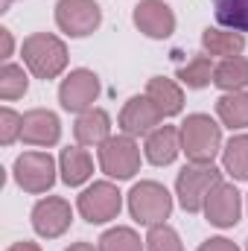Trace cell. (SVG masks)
<instances>
[{
  "label": "cell",
  "instance_id": "cell-1",
  "mask_svg": "<svg viewBox=\"0 0 248 251\" xmlns=\"http://www.w3.org/2000/svg\"><path fill=\"white\" fill-rule=\"evenodd\" d=\"M21 59L24 67L35 79H59L67 67V44L53 32H32L21 44Z\"/></svg>",
  "mask_w": 248,
  "mask_h": 251
},
{
  "label": "cell",
  "instance_id": "cell-2",
  "mask_svg": "<svg viewBox=\"0 0 248 251\" xmlns=\"http://www.w3.org/2000/svg\"><path fill=\"white\" fill-rule=\"evenodd\" d=\"M178 131L187 164H213L222 152V123H216L210 114H187Z\"/></svg>",
  "mask_w": 248,
  "mask_h": 251
},
{
  "label": "cell",
  "instance_id": "cell-3",
  "mask_svg": "<svg viewBox=\"0 0 248 251\" xmlns=\"http://www.w3.org/2000/svg\"><path fill=\"white\" fill-rule=\"evenodd\" d=\"M125 204H128L131 219L137 225H143V228L164 225L173 216V207H175L173 193L164 187L161 181H137L134 187L128 190Z\"/></svg>",
  "mask_w": 248,
  "mask_h": 251
},
{
  "label": "cell",
  "instance_id": "cell-4",
  "mask_svg": "<svg viewBox=\"0 0 248 251\" xmlns=\"http://www.w3.org/2000/svg\"><path fill=\"white\" fill-rule=\"evenodd\" d=\"M222 181V170L213 164H187L175 178V199L184 213H201L210 190Z\"/></svg>",
  "mask_w": 248,
  "mask_h": 251
},
{
  "label": "cell",
  "instance_id": "cell-5",
  "mask_svg": "<svg viewBox=\"0 0 248 251\" xmlns=\"http://www.w3.org/2000/svg\"><path fill=\"white\" fill-rule=\"evenodd\" d=\"M99 155V170L114 178V181H128L140 173V146L137 137L131 134H111L102 146H97Z\"/></svg>",
  "mask_w": 248,
  "mask_h": 251
},
{
  "label": "cell",
  "instance_id": "cell-6",
  "mask_svg": "<svg viewBox=\"0 0 248 251\" xmlns=\"http://www.w3.org/2000/svg\"><path fill=\"white\" fill-rule=\"evenodd\" d=\"M56 173H59V164H56V158L50 152H24L12 164L15 184L24 190V193H29V196L47 193V190L56 184V178H59Z\"/></svg>",
  "mask_w": 248,
  "mask_h": 251
},
{
  "label": "cell",
  "instance_id": "cell-7",
  "mask_svg": "<svg viewBox=\"0 0 248 251\" xmlns=\"http://www.w3.org/2000/svg\"><path fill=\"white\" fill-rule=\"evenodd\" d=\"M76 210L85 222L91 225H105L111 219L120 216L123 210V193L117 190L114 181H94L79 193L76 199Z\"/></svg>",
  "mask_w": 248,
  "mask_h": 251
},
{
  "label": "cell",
  "instance_id": "cell-8",
  "mask_svg": "<svg viewBox=\"0 0 248 251\" xmlns=\"http://www.w3.org/2000/svg\"><path fill=\"white\" fill-rule=\"evenodd\" d=\"M99 76L88 67H76L70 70L59 85V102L64 111L70 114H85L91 108H97L94 102L99 100Z\"/></svg>",
  "mask_w": 248,
  "mask_h": 251
},
{
  "label": "cell",
  "instance_id": "cell-9",
  "mask_svg": "<svg viewBox=\"0 0 248 251\" xmlns=\"http://www.w3.org/2000/svg\"><path fill=\"white\" fill-rule=\"evenodd\" d=\"M102 9L97 0H59L56 3V26L67 38H88L99 29Z\"/></svg>",
  "mask_w": 248,
  "mask_h": 251
},
{
  "label": "cell",
  "instance_id": "cell-10",
  "mask_svg": "<svg viewBox=\"0 0 248 251\" xmlns=\"http://www.w3.org/2000/svg\"><path fill=\"white\" fill-rule=\"evenodd\" d=\"M29 219H32V231L41 240H59L62 234H67V228L73 222V207L62 196H47V199L35 201Z\"/></svg>",
  "mask_w": 248,
  "mask_h": 251
},
{
  "label": "cell",
  "instance_id": "cell-11",
  "mask_svg": "<svg viewBox=\"0 0 248 251\" xmlns=\"http://www.w3.org/2000/svg\"><path fill=\"white\" fill-rule=\"evenodd\" d=\"M201 213L213 228H234L243 219V193L234 181H219L210 190Z\"/></svg>",
  "mask_w": 248,
  "mask_h": 251
},
{
  "label": "cell",
  "instance_id": "cell-12",
  "mask_svg": "<svg viewBox=\"0 0 248 251\" xmlns=\"http://www.w3.org/2000/svg\"><path fill=\"white\" fill-rule=\"evenodd\" d=\"M131 24L152 41H164L175 32V12L167 0H140L131 12Z\"/></svg>",
  "mask_w": 248,
  "mask_h": 251
},
{
  "label": "cell",
  "instance_id": "cell-13",
  "mask_svg": "<svg viewBox=\"0 0 248 251\" xmlns=\"http://www.w3.org/2000/svg\"><path fill=\"white\" fill-rule=\"evenodd\" d=\"M164 123V114L155 108V102L143 94V97H128L117 117V126L123 134H131V137H146L149 131H155L158 126Z\"/></svg>",
  "mask_w": 248,
  "mask_h": 251
},
{
  "label": "cell",
  "instance_id": "cell-14",
  "mask_svg": "<svg viewBox=\"0 0 248 251\" xmlns=\"http://www.w3.org/2000/svg\"><path fill=\"white\" fill-rule=\"evenodd\" d=\"M21 140L26 146H41L50 149L62 140V120L56 111L50 108H32L24 114V128H21Z\"/></svg>",
  "mask_w": 248,
  "mask_h": 251
},
{
  "label": "cell",
  "instance_id": "cell-15",
  "mask_svg": "<svg viewBox=\"0 0 248 251\" xmlns=\"http://www.w3.org/2000/svg\"><path fill=\"white\" fill-rule=\"evenodd\" d=\"M143 155H146V161L152 167H170V164H175V158L181 155V131L175 126L161 123L155 131L146 134Z\"/></svg>",
  "mask_w": 248,
  "mask_h": 251
},
{
  "label": "cell",
  "instance_id": "cell-16",
  "mask_svg": "<svg viewBox=\"0 0 248 251\" xmlns=\"http://www.w3.org/2000/svg\"><path fill=\"white\" fill-rule=\"evenodd\" d=\"M94 176V158L85 146H67L59 155V178L67 187H82Z\"/></svg>",
  "mask_w": 248,
  "mask_h": 251
},
{
  "label": "cell",
  "instance_id": "cell-17",
  "mask_svg": "<svg viewBox=\"0 0 248 251\" xmlns=\"http://www.w3.org/2000/svg\"><path fill=\"white\" fill-rule=\"evenodd\" d=\"M146 97L155 102V108L164 114V120L175 117L184 111V91L175 79H167V76H152L146 82Z\"/></svg>",
  "mask_w": 248,
  "mask_h": 251
},
{
  "label": "cell",
  "instance_id": "cell-18",
  "mask_svg": "<svg viewBox=\"0 0 248 251\" xmlns=\"http://www.w3.org/2000/svg\"><path fill=\"white\" fill-rule=\"evenodd\" d=\"M73 137L79 146H102L111 137V114L105 108H91L76 117Z\"/></svg>",
  "mask_w": 248,
  "mask_h": 251
},
{
  "label": "cell",
  "instance_id": "cell-19",
  "mask_svg": "<svg viewBox=\"0 0 248 251\" xmlns=\"http://www.w3.org/2000/svg\"><path fill=\"white\" fill-rule=\"evenodd\" d=\"M201 47L207 56L216 59H237L246 50V35L237 29H225V26H207L201 32Z\"/></svg>",
  "mask_w": 248,
  "mask_h": 251
},
{
  "label": "cell",
  "instance_id": "cell-20",
  "mask_svg": "<svg viewBox=\"0 0 248 251\" xmlns=\"http://www.w3.org/2000/svg\"><path fill=\"white\" fill-rule=\"evenodd\" d=\"M216 117L231 131L248 128V91H231L216 100Z\"/></svg>",
  "mask_w": 248,
  "mask_h": 251
},
{
  "label": "cell",
  "instance_id": "cell-21",
  "mask_svg": "<svg viewBox=\"0 0 248 251\" xmlns=\"http://www.w3.org/2000/svg\"><path fill=\"white\" fill-rule=\"evenodd\" d=\"M213 85L222 94L231 91H248V59L237 56V59H222L213 70Z\"/></svg>",
  "mask_w": 248,
  "mask_h": 251
},
{
  "label": "cell",
  "instance_id": "cell-22",
  "mask_svg": "<svg viewBox=\"0 0 248 251\" xmlns=\"http://www.w3.org/2000/svg\"><path fill=\"white\" fill-rule=\"evenodd\" d=\"M222 173H228L234 181L248 178V131L234 134L222 146Z\"/></svg>",
  "mask_w": 248,
  "mask_h": 251
},
{
  "label": "cell",
  "instance_id": "cell-23",
  "mask_svg": "<svg viewBox=\"0 0 248 251\" xmlns=\"http://www.w3.org/2000/svg\"><path fill=\"white\" fill-rule=\"evenodd\" d=\"M213 70H216V64L210 62V56L207 53H198V56H193L187 64L178 67L175 79L181 85H187L190 91H201V88H207L213 82Z\"/></svg>",
  "mask_w": 248,
  "mask_h": 251
},
{
  "label": "cell",
  "instance_id": "cell-24",
  "mask_svg": "<svg viewBox=\"0 0 248 251\" xmlns=\"http://www.w3.org/2000/svg\"><path fill=\"white\" fill-rule=\"evenodd\" d=\"M29 91V70L24 64L6 62L0 67V100L3 102H15Z\"/></svg>",
  "mask_w": 248,
  "mask_h": 251
},
{
  "label": "cell",
  "instance_id": "cell-25",
  "mask_svg": "<svg viewBox=\"0 0 248 251\" xmlns=\"http://www.w3.org/2000/svg\"><path fill=\"white\" fill-rule=\"evenodd\" d=\"M99 251H146V240H140V234L128 225H117L108 228L99 240H97Z\"/></svg>",
  "mask_w": 248,
  "mask_h": 251
},
{
  "label": "cell",
  "instance_id": "cell-26",
  "mask_svg": "<svg viewBox=\"0 0 248 251\" xmlns=\"http://www.w3.org/2000/svg\"><path fill=\"white\" fill-rule=\"evenodd\" d=\"M213 12L219 26L248 32V0H213Z\"/></svg>",
  "mask_w": 248,
  "mask_h": 251
},
{
  "label": "cell",
  "instance_id": "cell-27",
  "mask_svg": "<svg viewBox=\"0 0 248 251\" xmlns=\"http://www.w3.org/2000/svg\"><path fill=\"white\" fill-rule=\"evenodd\" d=\"M146 251H184V243L173 225H155L146 234Z\"/></svg>",
  "mask_w": 248,
  "mask_h": 251
},
{
  "label": "cell",
  "instance_id": "cell-28",
  "mask_svg": "<svg viewBox=\"0 0 248 251\" xmlns=\"http://www.w3.org/2000/svg\"><path fill=\"white\" fill-rule=\"evenodd\" d=\"M21 128H24V114H18L15 108H0V143L12 146L15 140H21Z\"/></svg>",
  "mask_w": 248,
  "mask_h": 251
},
{
  "label": "cell",
  "instance_id": "cell-29",
  "mask_svg": "<svg viewBox=\"0 0 248 251\" xmlns=\"http://www.w3.org/2000/svg\"><path fill=\"white\" fill-rule=\"evenodd\" d=\"M196 251H243V249L237 243H231L228 237H210V240H204Z\"/></svg>",
  "mask_w": 248,
  "mask_h": 251
},
{
  "label": "cell",
  "instance_id": "cell-30",
  "mask_svg": "<svg viewBox=\"0 0 248 251\" xmlns=\"http://www.w3.org/2000/svg\"><path fill=\"white\" fill-rule=\"evenodd\" d=\"M0 44H3V50H0V59H9V56H12V50H15V38H12V29L0 26Z\"/></svg>",
  "mask_w": 248,
  "mask_h": 251
},
{
  "label": "cell",
  "instance_id": "cell-31",
  "mask_svg": "<svg viewBox=\"0 0 248 251\" xmlns=\"http://www.w3.org/2000/svg\"><path fill=\"white\" fill-rule=\"evenodd\" d=\"M6 251H41L38 243H29V240H21V243H12Z\"/></svg>",
  "mask_w": 248,
  "mask_h": 251
},
{
  "label": "cell",
  "instance_id": "cell-32",
  "mask_svg": "<svg viewBox=\"0 0 248 251\" xmlns=\"http://www.w3.org/2000/svg\"><path fill=\"white\" fill-rule=\"evenodd\" d=\"M64 251H99V246H94V243H88V240H79V243H70Z\"/></svg>",
  "mask_w": 248,
  "mask_h": 251
},
{
  "label": "cell",
  "instance_id": "cell-33",
  "mask_svg": "<svg viewBox=\"0 0 248 251\" xmlns=\"http://www.w3.org/2000/svg\"><path fill=\"white\" fill-rule=\"evenodd\" d=\"M12 3H15V0H3V9H0V12H6V9H9Z\"/></svg>",
  "mask_w": 248,
  "mask_h": 251
},
{
  "label": "cell",
  "instance_id": "cell-34",
  "mask_svg": "<svg viewBox=\"0 0 248 251\" xmlns=\"http://www.w3.org/2000/svg\"><path fill=\"white\" fill-rule=\"evenodd\" d=\"M246 207H248V196H246Z\"/></svg>",
  "mask_w": 248,
  "mask_h": 251
},
{
  "label": "cell",
  "instance_id": "cell-35",
  "mask_svg": "<svg viewBox=\"0 0 248 251\" xmlns=\"http://www.w3.org/2000/svg\"><path fill=\"white\" fill-rule=\"evenodd\" d=\"M246 251H248V240H246Z\"/></svg>",
  "mask_w": 248,
  "mask_h": 251
}]
</instances>
